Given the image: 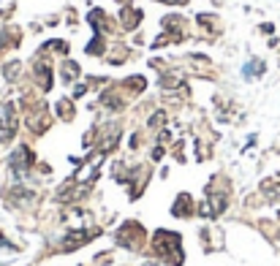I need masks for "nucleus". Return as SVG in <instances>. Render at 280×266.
Masks as SVG:
<instances>
[{
  "label": "nucleus",
  "mask_w": 280,
  "mask_h": 266,
  "mask_svg": "<svg viewBox=\"0 0 280 266\" xmlns=\"http://www.w3.org/2000/svg\"><path fill=\"white\" fill-rule=\"evenodd\" d=\"M163 3H185V0H163Z\"/></svg>",
  "instance_id": "nucleus-14"
},
{
  "label": "nucleus",
  "mask_w": 280,
  "mask_h": 266,
  "mask_svg": "<svg viewBox=\"0 0 280 266\" xmlns=\"http://www.w3.org/2000/svg\"><path fill=\"white\" fill-rule=\"evenodd\" d=\"M3 44H6V38H3V36H0V46H3Z\"/></svg>",
  "instance_id": "nucleus-15"
},
{
  "label": "nucleus",
  "mask_w": 280,
  "mask_h": 266,
  "mask_svg": "<svg viewBox=\"0 0 280 266\" xmlns=\"http://www.w3.org/2000/svg\"><path fill=\"white\" fill-rule=\"evenodd\" d=\"M36 76H38V84H41L44 90H49V87H52V71H49V65L38 62V65H36Z\"/></svg>",
  "instance_id": "nucleus-6"
},
{
  "label": "nucleus",
  "mask_w": 280,
  "mask_h": 266,
  "mask_svg": "<svg viewBox=\"0 0 280 266\" xmlns=\"http://www.w3.org/2000/svg\"><path fill=\"white\" fill-rule=\"evenodd\" d=\"M161 122H163V114H161V112H158V114H153V120H150V125H153V128H158Z\"/></svg>",
  "instance_id": "nucleus-13"
},
{
  "label": "nucleus",
  "mask_w": 280,
  "mask_h": 266,
  "mask_svg": "<svg viewBox=\"0 0 280 266\" xmlns=\"http://www.w3.org/2000/svg\"><path fill=\"white\" fill-rule=\"evenodd\" d=\"M180 245H182V239H180V234H174V231H155V237H153L155 255L163 258V261H169L172 266H180L182 263Z\"/></svg>",
  "instance_id": "nucleus-1"
},
{
  "label": "nucleus",
  "mask_w": 280,
  "mask_h": 266,
  "mask_svg": "<svg viewBox=\"0 0 280 266\" xmlns=\"http://www.w3.org/2000/svg\"><path fill=\"white\" fill-rule=\"evenodd\" d=\"M259 71H264V65H261V62H247V65H245V76H256V74H259Z\"/></svg>",
  "instance_id": "nucleus-12"
},
{
  "label": "nucleus",
  "mask_w": 280,
  "mask_h": 266,
  "mask_svg": "<svg viewBox=\"0 0 280 266\" xmlns=\"http://www.w3.org/2000/svg\"><path fill=\"white\" fill-rule=\"evenodd\" d=\"M190 212H193V207H190V195L188 193H182L177 201H174V207H172V215H180V217H188Z\"/></svg>",
  "instance_id": "nucleus-5"
},
{
  "label": "nucleus",
  "mask_w": 280,
  "mask_h": 266,
  "mask_svg": "<svg viewBox=\"0 0 280 266\" xmlns=\"http://www.w3.org/2000/svg\"><path fill=\"white\" fill-rule=\"evenodd\" d=\"M87 239H93L90 231H71L66 237V242H63V250H79Z\"/></svg>",
  "instance_id": "nucleus-4"
},
{
  "label": "nucleus",
  "mask_w": 280,
  "mask_h": 266,
  "mask_svg": "<svg viewBox=\"0 0 280 266\" xmlns=\"http://www.w3.org/2000/svg\"><path fill=\"white\" fill-rule=\"evenodd\" d=\"M30 163H33V152H30L27 147H19V150L11 155V169H14V171H22V169H27Z\"/></svg>",
  "instance_id": "nucleus-3"
},
{
  "label": "nucleus",
  "mask_w": 280,
  "mask_h": 266,
  "mask_svg": "<svg viewBox=\"0 0 280 266\" xmlns=\"http://www.w3.org/2000/svg\"><path fill=\"white\" fill-rule=\"evenodd\" d=\"M139 19H142V11L139 9H125L123 11V27L125 30H133L136 25H139Z\"/></svg>",
  "instance_id": "nucleus-7"
},
{
  "label": "nucleus",
  "mask_w": 280,
  "mask_h": 266,
  "mask_svg": "<svg viewBox=\"0 0 280 266\" xmlns=\"http://www.w3.org/2000/svg\"><path fill=\"white\" fill-rule=\"evenodd\" d=\"M19 68H22V62H19V60H14V62H9V65H6V68H3V74H6V79H9V82H14V79H17V71H19Z\"/></svg>",
  "instance_id": "nucleus-9"
},
{
  "label": "nucleus",
  "mask_w": 280,
  "mask_h": 266,
  "mask_svg": "<svg viewBox=\"0 0 280 266\" xmlns=\"http://www.w3.org/2000/svg\"><path fill=\"white\" fill-rule=\"evenodd\" d=\"M139 242H142V225L139 223H125L123 228L117 231V245H123V247H139Z\"/></svg>",
  "instance_id": "nucleus-2"
},
{
  "label": "nucleus",
  "mask_w": 280,
  "mask_h": 266,
  "mask_svg": "<svg viewBox=\"0 0 280 266\" xmlns=\"http://www.w3.org/2000/svg\"><path fill=\"white\" fill-rule=\"evenodd\" d=\"M58 112H60L63 120H74V106H71L68 101H60V104H58Z\"/></svg>",
  "instance_id": "nucleus-10"
},
{
  "label": "nucleus",
  "mask_w": 280,
  "mask_h": 266,
  "mask_svg": "<svg viewBox=\"0 0 280 266\" xmlns=\"http://www.w3.org/2000/svg\"><path fill=\"white\" fill-rule=\"evenodd\" d=\"M101 52H103V38L95 36L93 44H87V54H101Z\"/></svg>",
  "instance_id": "nucleus-11"
},
{
  "label": "nucleus",
  "mask_w": 280,
  "mask_h": 266,
  "mask_svg": "<svg viewBox=\"0 0 280 266\" xmlns=\"http://www.w3.org/2000/svg\"><path fill=\"white\" fill-rule=\"evenodd\" d=\"M147 266H153V263H147Z\"/></svg>",
  "instance_id": "nucleus-16"
},
{
  "label": "nucleus",
  "mask_w": 280,
  "mask_h": 266,
  "mask_svg": "<svg viewBox=\"0 0 280 266\" xmlns=\"http://www.w3.org/2000/svg\"><path fill=\"white\" fill-rule=\"evenodd\" d=\"M76 76H79V65H76V62H66V65H63V79H66V82H74L76 79Z\"/></svg>",
  "instance_id": "nucleus-8"
}]
</instances>
